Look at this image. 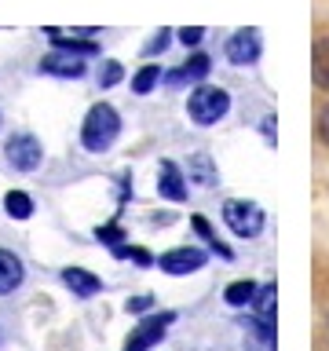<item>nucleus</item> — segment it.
<instances>
[{
    "label": "nucleus",
    "mask_w": 329,
    "mask_h": 351,
    "mask_svg": "<svg viewBox=\"0 0 329 351\" xmlns=\"http://www.w3.org/2000/svg\"><path fill=\"white\" fill-rule=\"evenodd\" d=\"M216 180H219V172H216V165H212V158L202 150V154H191V183H197V186H216Z\"/></svg>",
    "instance_id": "dca6fc26"
},
{
    "label": "nucleus",
    "mask_w": 329,
    "mask_h": 351,
    "mask_svg": "<svg viewBox=\"0 0 329 351\" xmlns=\"http://www.w3.org/2000/svg\"><path fill=\"white\" fill-rule=\"evenodd\" d=\"M172 322H175V311H161V315L143 318V322L132 329L125 351H150L154 344H161V340H164V333H169Z\"/></svg>",
    "instance_id": "39448f33"
},
{
    "label": "nucleus",
    "mask_w": 329,
    "mask_h": 351,
    "mask_svg": "<svg viewBox=\"0 0 329 351\" xmlns=\"http://www.w3.org/2000/svg\"><path fill=\"white\" fill-rule=\"evenodd\" d=\"M154 307V296L150 293H139V296H132V300L125 304V311L128 315H143V311H150Z\"/></svg>",
    "instance_id": "a878e982"
},
{
    "label": "nucleus",
    "mask_w": 329,
    "mask_h": 351,
    "mask_svg": "<svg viewBox=\"0 0 329 351\" xmlns=\"http://www.w3.org/2000/svg\"><path fill=\"white\" fill-rule=\"evenodd\" d=\"M208 70H212V59L197 51V55H191V59H186V62H183V66H180V70H175V73H169V77H164V81H169V84L205 81V77H208Z\"/></svg>",
    "instance_id": "4468645a"
},
{
    "label": "nucleus",
    "mask_w": 329,
    "mask_h": 351,
    "mask_svg": "<svg viewBox=\"0 0 329 351\" xmlns=\"http://www.w3.org/2000/svg\"><path fill=\"white\" fill-rule=\"evenodd\" d=\"M180 40L186 44V48H194V44L205 40V29L202 26H186V29H180Z\"/></svg>",
    "instance_id": "bb28decb"
},
{
    "label": "nucleus",
    "mask_w": 329,
    "mask_h": 351,
    "mask_svg": "<svg viewBox=\"0 0 329 351\" xmlns=\"http://www.w3.org/2000/svg\"><path fill=\"white\" fill-rule=\"evenodd\" d=\"M223 223L238 238H256L263 230V208L245 197H230V202H223Z\"/></svg>",
    "instance_id": "7ed1b4c3"
},
{
    "label": "nucleus",
    "mask_w": 329,
    "mask_h": 351,
    "mask_svg": "<svg viewBox=\"0 0 329 351\" xmlns=\"http://www.w3.org/2000/svg\"><path fill=\"white\" fill-rule=\"evenodd\" d=\"M318 139L329 147V103L322 106V114H318Z\"/></svg>",
    "instance_id": "cd10ccee"
},
{
    "label": "nucleus",
    "mask_w": 329,
    "mask_h": 351,
    "mask_svg": "<svg viewBox=\"0 0 329 351\" xmlns=\"http://www.w3.org/2000/svg\"><path fill=\"white\" fill-rule=\"evenodd\" d=\"M252 307H256L260 318H274V307H278V285L267 282L256 289V300H252Z\"/></svg>",
    "instance_id": "6ab92c4d"
},
{
    "label": "nucleus",
    "mask_w": 329,
    "mask_h": 351,
    "mask_svg": "<svg viewBox=\"0 0 329 351\" xmlns=\"http://www.w3.org/2000/svg\"><path fill=\"white\" fill-rule=\"evenodd\" d=\"M230 110V92L227 88H216V84H194L191 95H186V114H191L194 125H216V121H223Z\"/></svg>",
    "instance_id": "f03ea898"
},
{
    "label": "nucleus",
    "mask_w": 329,
    "mask_h": 351,
    "mask_svg": "<svg viewBox=\"0 0 329 351\" xmlns=\"http://www.w3.org/2000/svg\"><path fill=\"white\" fill-rule=\"evenodd\" d=\"M114 256H121V260H136L139 267H150V263H154L150 252H147V249H136V245H117Z\"/></svg>",
    "instance_id": "5701e85b"
},
{
    "label": "nucleus",
    "mask_w": 329,
    "mask_h": 351,
    "mask_svg": "<svg viewBox=\"0 0 329 351\" xmlns=\"http://www.w3.org/2000/svg\"><path fill=\"white\" fill-rule=\"evenodd\" d=\"M95 238L99 241H106V245H121L125 241V230H121V223H106V227H95Z\"/></svg>",
    "instance_id": "393cba45"
},
{
    "label": "nucleus",
    "mask_w": 329,
    "mask_h": 351,
    "mask_svg": "<svg viewBox=\"0 0 329 351\" xmlns=\"http://www.w3.org/2000/svg\"><path fill=\"white\" fill-rule=\"evenodd\" d=\"M121 77H125V66L117 59H106L99 66V88H114V84H121Z\"/></svg>",
    "instance_id": "4be33fe9"
},
{
    "label": "nucleus",
    "mask_w": 329,
    "mask_h": 351,
    "mask_svg": "<svg viewBox=\"0 0 329 351\" xmlns=\"http://www.w3.org/2000/svg\"><path fill=\"white\" fill-rule=\"evenodd\" d=\"M4 158L15 172H33V169H40V161H44V147H40L37 136H29V132H15V136L4 143Z\"/></svg>",
    "instance_id": "20e7f679"
},
{
    "label": "nucleus",
    "mask_w": 329,
    "mask_h": 351,
    "mask_svg": "<svg viewBox=\"0 0 329 351\" xmlns=\"http://www.w3.org/2000/svg\"><path fill=\"white\" fill-rule=\"evenodd\" d=\"M227 59L234 62V66H252L260 59V51H263V40H260V29L256 26H249V29H238L234 37L227 40Z\"/></svg>",
    "instance_id": "6e6552de"
},
{
    "label": "nucleus",
    "mask_w": 329,
    "mask_h": 351,
    "mask_svg": "<svg viewBox=\"0 0 329 351\" xmlns=\"http://www.w3.org/2000/svg\"><path fill=\"white\" fill-rule=\"evenodd\" d=\"M169 44H172V33L169 29H158V33H154V40L143 44V55H164Z\"/></svg>",
    "instance_id": "b1692460"
},
{
    "label": "nucleus",
    "mask_w": 329,
    "mask_h": 351,
    "mask_svg": "<svg viewBox=\"0 0 329 351\" xmlns=\"http://www.w3.org/2000/svg\"><path fill=\"white\" fill-rule=\"evenodd\" d=\"M4 213L11 219H29L33 216V197L26 191H8L4 194Z\"/></svg>",
    "instance_id": "a211bd4d"
},
{
    "label": "nucleus",
    "mask_w": 329,
    "mask_h": 351,
    "mask_svg": "<svg viewBox=\"0 0 329 351\" xmlns=\"http://www.w3.org/2000/svg\"><path fill=\"white\" fill-rule=\"evenodd\" d=\"M158 194L169 202H186V176L180 172V165L164 158L158 165Z\"/></svg>",
    "instance_id": "1a4fd4ad"
},
{
    "label": "nucleus",
    "mask_w": 329,
    "mask_h": 351,
    "mask_svg": "<svg viewBox=\"0 0 329 351\" xmlns=\"http://www.w3.org/2000/svg\"><path fill=\"white\" fill-rule=\"evenodd\" d=\"M154 84H161V66H143V70L132 77V92L136 95H150Z\"/></svg>",
    "instance_id": "aec40b11"
},
{
    "label": "nucleus",
    "mask_w": 329,
    "mask_h": 351,
    "mask_svg": "<svg viewBox=\"0 0 329 351\" xmlns=\"http://www.w3.org/2000/svg\"><path fill=\"white\" fill-rule=\"evenodd\" d=\"M311 77L322 92H329V37H318L311 48Z\"/></svg>",
    "instance_id": "2eb2a0df"
},
{
    "label": "nucleus",
    "mask_w": 329,
    "mask_h": 351,
    "mask_svg": "<svg viewBox=\"0 0 329 351\" xmlns=\"http://www.w3.org/2000/svg\"><path fill=\"white\" fill-rule=\"evenodd\" d=\"M62 285H66V289H70L73 296H81V300H92V296L103 289L99 274L84 271V267H66V271H62Z\"/></svg>",
    "instance_id": "ddd939ff"
},
{
    "label": "nucleus",
    "mask_w": 329,
    "mask_h": 351,
    "mask_svg": "<svg viewBox=\"0 0 329 351\" xmlns=\"http://www.w3.org/2000/svg\"><path fill=\"white\" fill-rule=\"evenodd\" d=\"M245 340H249V351H274L278 344V333H274V318H249L245 322Z\"/></svg>",
    "instance_id": "9b49d317"
},
{
    "label": "nucleus",
    "mask_w": 329,
    "mask_h": 351,
    "mask_svg": "<svg viewBox=\"0 0 329 351\" xmlns=\"http://www.w3.org/2000/svg\"><path fill=\"white\" fill-rule=\"evenodd\" d=\"M256 289H260V285L249 282V278L230 282L227 289H223V300H227L230 307H252V300H256Z\"/></svg>",
    "instance_id": "f3484780"
},
{
    "label": "nucleus",
    "mask_w": 329,
    "mask_h": 351,
    "mask_svg": "<svg viewBox=\"0 0 329 351\" xmlns=\"http://www.w3.org/2000/svg\"><path fill=\"white\" fill-rule=\"evenodd\" d=\"M26 282V263H22L11 249H0V296L15 293Z\"/></svg>",
    "instance_id": "f8f14e48"
},
{
    "label": "nucleus",
    "mask_w": 329,
    "mask_h": 351,
    "mask_svg": "<svg viewBox=\"0 0 329 351\" xmlns=\"http://www.w3.org/2000/svg\"><path fill=\"white\" fill-rule=\"evenodd\" d=\"M92 26L88 29H59V26H48L44 37H48L55 48H70V51H81V55H95V44L92 40H81V37H92Z\"/></svg>",
    "instance_id": "9d476101"
},
{
    "label": "nucleus",
    "mask_w": 329,
    "mask_h": 351,
    "mask_svg": "<svg viewBox=\"0 0 329 351\" xmlns=\"http://www.w3.org/2000/svg\"><path fill=\"white\" fill-rule=\"evenodd\" d=\"M205 263H208V252H205V249H197V245H180V249L161 252L158 267H161L164 274H172V278H183V274L202 271Z\"/></svg>",
    "instance_id": "423d86ee"
},
{
    "label": "nucleus",
    "mask_w": 329,
    "mask_h": 351,
    "mask_svg": "<svg viewBox=\"0 0 329 351\" xmlns=\"http://www.w3.org/2000/svg\"><path fill=\"white\" fill-rule=\"evenodd\" d=\"M84 59L88 55H81V51H70V48H55L51 55H44L40 59V73H48V77H84Z\"/></svg>",
    "instance_id": "0eeeda50"
},
{
    "label": "nucleus",
    "mask_w": 329,
    "mask_h": 351,
    "mask_svg": "<svg viewBox=\"0 0 329 351\" xmlns=\"http://www.w3.org/2000/svg\"><path fill=\"white\" fill-rule=\"evenodd\" d=\"M191 227H194L197 234H202V238L208 241V249H212V252H219V256H223V260H230V256H234V252H230V249L223 245V241H219V238L212 234V227H208V223H205L202 216H194V219H191Z\"/></svg>",
    "instance_id": "412c9836"
},
{
    "label": "nucleus",
    "mask_w": 329,
    "mask_h": 351,
    "mask_svg": "<svg viewBox=\"0 0 329 351\" xmlns=\"http://www.w3.org/2000/svg\"><path fill=\"white\" fill-rule=\"evenodd\" d=\"M121 136V114L110 103H95L92 110L84 114V125H81V143L84 150L92 154H103L117 143Z\"/></svg>",
    "instance_id": "f257e3e1"
}]
</instances>
